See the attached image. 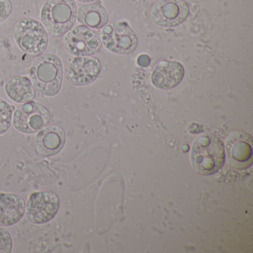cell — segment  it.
I'll return each mask as SVG.
<instances>
[{
  "mask_svg": "<svg viewBox=\"0 0 253 253\" xmlns=\"http://www.w3.org/2000/svg\"><path fill=\"white\" fill-rule=\"evenodd\" d=\"M101 37L105 47L115 54L132 53L135 51L138 44L137 35L124 22L114 23L105 26Z\"/></svg>",
  "mask_w": 253,
  "mask_h": 253,
  "instance_id": "ba28073f",
  "label": "cell"
},
{
  "mask_svg": "<svg viewBox=\"0 0 253 253\" xmlns=\"http://www.w3.org/2000/svg\"><path fill=\"white\" fill-rule=\"evenodd\" d=\"M29 75L38 93L45 97H54L59 94L63 85V61L56 54H42L34 62Z\"/></svg>",
  "mask_w": 253,
  "mask_h": 253,
  "instance_id": "6da1fadb",
  "label": "cell"
},
{
  "mask_svg": "<svg viewBox=\"0 0 253 253\" xmlns=\"http://www.w3.org/2000/svg\"><path fill=\"white\" fill-rule=\"evenodd\" d=\"M60 207V197L56 192L39 191L29 197L25 214L27 220L33 224H45L55 217Z\"/></svg>",
  "mask_w": 253,
  "mask_h": 253,
  "instance_id": "8992f818",
  "label": "cell"
},
{
  "mask_svg": "<svg viewBox=\"0 0 253 253\" xmlns=\"http://www.w3.org/2000/svg\"><path fill=\"white\" fill-rule=\"evenodd\" d=\"M12 9V4L10 0H0V23L8 20Z\"/></svg>",
  "mask_w": 253,
  "mask_h": 253,
  "instance_id": "d6986e66",
  "label": "cell"
},
{
  "mask_svg": "<svg viewBox=\"0 0 253 253\" xmlns=\"http://www.w3.org/2000/svg\"><path fill=\"white\" fill-rule=\"evenodd\" d=\"M102 65L96 57H77L67 69V79L71 84L84 86L92 84L100 75Z\"/></svg>",
  "mask_w": 253,
  "mask_h": 253,
  "instance_id": "30bf717a",
  "label": "cell"
},
{
  "mask_svg": "<svg viewBox=\"0 0 253 253\" xmlns=\"http://www.w3.org/2000/svg\"><path fill=\"white\" fill-rule=\"evenodd\" d=\"M228 156L229 159L235 163L238 169L247 168V162L252 157V148L250 143L240 135H235L229 139L227 142Z\"/></svg>",
  "mask_w": 253,
  "mask_h": 253,
  "instance_id": "2e32d148",
  "label": "cell"
},
{
  "mask_svg": "<svg viewBox=\"0 0 253 253\" xmlns=\"http://www.w3.org/2000/svg\"><path fill=\"white\" fill-rule=\"evenodd\" d=\"M184 76L183 65L176 61H163L157 66L152 75V82L160 89H171L177 86Z\"/></svg>",
  "mask_w": 253,
  "mask_h": 253,
  "instance_id": "4fadbf2b",
  "label": "cell"
},
{
  "mask_svg": "<svg viewBox=\"0 0 253 253\" xmlns=\"http://www.w3.org/2000/svg\"><path fill=\"white\" fill-rule=\"evenodd\" d=\"M65 49L77 57H86L97 54L102 47L101 39L96 31L84 25L69 31L63 38Z\"/></svg>",
  "mask_w": 253,
  "mask_h": 253,
  "instance_id": "52a82bcc",
  "label": "cell"
},
{
  "mask_svg": "<svg viewBox=\"0 0 253 253\" xmlns=\"http://www.w3.org/2000/svg\"><path fill=\"white\" fill-rule=\"evenodd\" d=\"M223 142L213 134H203L194 142L191 162L195 169L202 175H211L224 164Z\"/></svg>",
  "mask_w": 253,
  "mask_h": 253,
  "instance_id": "3957f363",
  "label": "cell"
},
{
  "mask_svg": "<svg viewBox=\"0 0 253 253\" xmlns=\"http://www.w3.org/2000/svg\"><path fill=\"white\" fill-rule=\"evenodd\" d=\"M51 120V113L44 105L31 100L23 103L14 111L12 124L17 131L32 134L48 126Z\"/></svg>",
  "mask_w": 253,
  "mask_h": 253,
  "instance_id": "5b68a950",
  "label": "cell"
},
{
  "mask_svg": "<svg viewBox=\"0 0 253 253\" xmlns=\"http://www.w3.org/2000/svg\"><path fill=\"white\" fill-rule=\"evenodd\" d=\"M13 250V239L9 231L0 226V253H10Z\"/></svg>",
  "mask_w": 253,
  "mask_h": 253,
  "instance_id": "ac0fdd59",
  "label": "cell"
},
{
  "mask_svg": "<svg viewBox=\"0 0 253 253\" xmlns=\"http://www.w3.org/2000/svg\"><path fill=\"white\" fill-rule=\"evenodd\" d=\"M26 212V201L21 195L0 193V226H11L18 223Z\"/></svg>",
  "mask_w": 253,
  "mask_h": 253,
  "instance_id": "7c38bea8",
  "label": "cell"
},
{
  "mask_svg": "<svg viewBox=\"0 0 253 253\" xmlns=\"http://www.w3.org/2000/svg\"><path fill=\"white\" fill-rule=\"evenodd\" d=\"M78 1L81 2H92L96 1V0H78Z\"/></svg>",
  "mask_w": 253,
  "mask_h": 253,
  "instance_id": "ffe728a7",
  "label": "cell"
},
{
  "mask_svg": "<svg viewBox=\"0 0 253 253\" xmlns=\"http://www.w3.org/2000/svg\"><path fill=\"white\" fill-rule=\"evenodd\" d=\"M78 20L87 27L100 29L109 22V14L100 2H93L80 7Z\"/></svg>",
  "mask_w": 253,
  "mask_h": 253,
  "instance_id": "9a60e30c",
  "label": "cell"
},
{
  "mask_svg": "<svg viewBox=\"0 0 253 253\" xmlns=\"http://www.w3.org/2000/svg\"><path fill=\"white\" fill-rule=\"evenodd\" d=\"M189 14V5L183 0H161L152 9V19L161 27H175L182 24Z\"/></svg>",
  "mask_w": 253,
  "mask_h": 253,
  "instance_id": "9c48e42d",
  "label": "cell"
},
{
  "mask_svg": "<svg viewBox=\"0 0 253 253\" xmlns=\"http://www.w3.org/2000/svg\"><path fill=\"white\" fill-rule=\"evenodd\" d=\"M14 38L20 50L32 57L42 55L49 42L48 34L43 25L32 17L22 19L16 23Z\"/></svg>",
  "mask_w": 253,
  "mask_h": 253,
  "instance_id": "277c9868",
  "label": "cell"
},
{
  "mask_svg": "<svg viewBox=\"0 0 253 253\" xmlns=\"http://www.w3.org/2000/svg\"><path fill=\"white\" fill-rule=\"evenodd\" d=\"M66 135L60 126L53 125L41 129L37 134V150L43 156H54L64 147Z\"/></svg>",
  "mask_w": 253,
  "mask_h": 253,
  "instance_id": "8fae6325",
  "label": "cell"
},
{
  "mask_svg": "<svg viewBox=\"0 0 253 253\" xmlns=\"http://www.w3.org/2000/svg\"><path fill=\"white\" fill-rule=\"evenodd\" d=\"M14 110L15 106L0 98V135L5 134L11 128Z\"/></svg>",
  "mask_w": 253,
  "mask_h": 253,
  "instance_id": "e0dca14e",
  "label": "cell"
},
{
  "mask_svg": "<svg viewBox=\"0 0 253 253\" xmlns=\"http://www.w3.org/2000/svg\"><path fill=\"white\" fill-rule=\"evenodd\" d=\"M5 91L10 100L18 104L33 100L35 89L30 79L24 76H14L5 83Z\"/></svg>",
  "mask_w": 253,
  "mask_h": 253,
  "instance_id": "5bb4252c",
  "label": "cell"
},
{
  "mask_svg": "<svg viewBox=\"0 0 253 253\" xmlns=\"http://www.w3.org/2000/svg\"><path fill=\"white\" fill-rule=\"evenodd\" d=\"M41 23L50 36L61 38L73 29L78 20L75 0H46L41 11Z\"/></svg>",
  "mask_w": 253,
  "mask_h": 253,
  "instance_id": "7a4b0ae2",
  "label": "cell"
}]
</instances>
